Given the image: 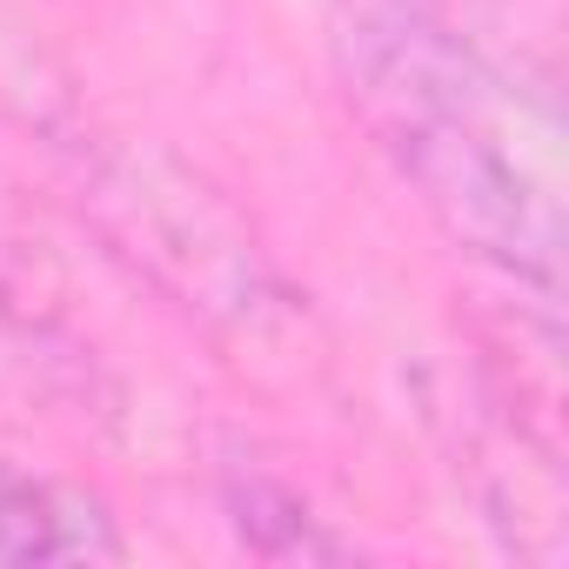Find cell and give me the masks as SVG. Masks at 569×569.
Listing matches in <instances>:
<instances>
[{
    "label": "cell",
    "mask_w": 569,
    "mask_h": 569,
    "mask_svg": "<svg viewBox=\"0 0 569 569\" xmlns=\"http://www.w3.org/2000/svg\"><path fill=\"white\" fill-rule=\"evenodd\" d=\"M336 54L356 114L429 221L476 261L556 302L562 208L509 148V108L489 61L422 0H349L336 21Z\"/></svg>",
    "instance_id": "cell-1"
},
{
    "label": "cell",
    "mask_w": 569,
    "mask_h": 569,
    "mask_svg": "<svg viewBox=\"0 0 569 569\" xmlns=\"http://www.w3.org/2000/svg\"><path fill=\"white\" fill-rule=\"evenodd\" d=\"M81 556H114L108 516L81 509L54 482L0 456V562H81Z\"/></svg>",
    "instance_id": "cell-2"
},
{
    "label": "cell",
    "mask_w": 569,
    "mask_h": 569,
    "mask_svg": "<svg viewBox=\"0 0 569 569\" xmlns=\"http://www.w3.org/2000/svg\"><path fill=\"white\" fill-rule=\"evenodd\" d=\"M234 502V522H241V542L254 556H274V562H322V556H349V542H336L296 496H281L268 482H248L228 496Z\"/></svg>",
    "instance_id": "cell-3"
}]
</instances>
